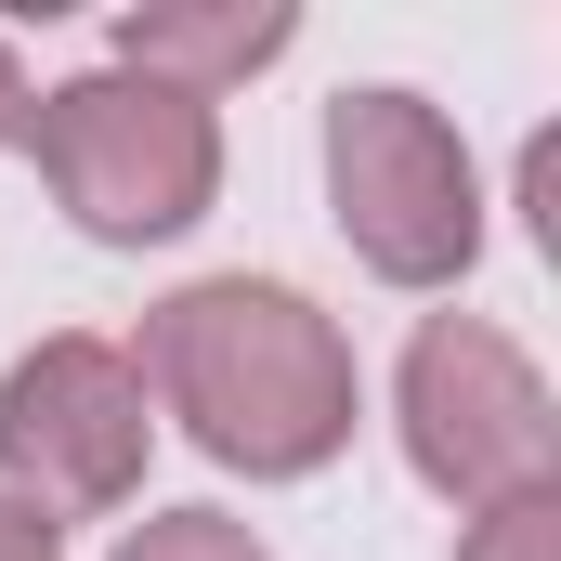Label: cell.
<instances>
[{"label":"cell","mask_w":561,"mask_h":561,"mask_svg":"<svg viewBox=\"0 0 561 561\" xmlns=\"http://www.w3.org/2000/svg\"><path fill=\"white\" fill-rule=\"evenodd\" d=\"M327 196H340V236L366 249V275L392 287H444L483 249L470 157L444 131V105H419V92H340L327 105Z\"/></svg>","instance_id":"3"},{"label":"cell","mask_w":561,"mask_h":561,"mask_svg":"<svg viewBox=\"0 0 561 561\" xmlns=\"http://www.w3.org/2000/svg\"><path fill=\"white\" fill-rule=\"evenodd\" d=\"M26 144H39L53 196H66L105 249L183 236V222L209 209V183H222V131H209V105L157 92V79H131V66L66 79V92L26 118Z\"/></svg>","instance_id":"2"},{"label":"cell","mask_w":561,"mask_h":561,"mask_svg":"<svg viewBox=\"0 0 561 561\" xmlns=\"http://www.w3.org/2000/svg\"><path fill=\"white\" fill-rule=\"evenodd\" d=\"M0 561H53V523H39L26 496H0Z\"/></svg>","instance_id":"9"},{"label":"cell","mask_w":561,"mask_h":561,"mask_svg":"<svg viewBox=\"0 0 561 561\" xmlns=\"http://www.w3.org/2000/svg\"><path fill=\"white\" fill-rule=\"evenodd\" d=\"M275 53H287L275 0H144V13H118V66L157 79V92H183V105L236 92V79L275 66Z\"/></svg>","instance_id":"6"},{"label":"cell","mask_w":561,"mask_h":561,"mask_svg":"<svg viewBox=\"0 0 561 561\" xmlns=\"http://www.w3.org/2000/svg\"><path fill=\"white\" fill-rule=\"evenodd\" d=\"M131 379H157V405L196 431L222 470H249V483L327 470L353 444V353L275 275H209L183 300H157Z\"/></svg>","instance_id":"1"},{"label":"cell","mask_w":561,"mask_h":561,"mask_svg":"<svg viewBox=\"0 0 561 561\" xmlns=\"http://www.w3.org/2000/svg\"><path fill=\"white\" fill-rule=\"evenodd\" d=\"M26 118H39V105H26V79H13V53H0V144H26Z\"/></svg>","instance_id":"10"},{"label":"cell","mask_w":561,"mask_h":561,"mask_svg":"<svg viewBox=\"0 0 561 561\" xmlns=\"http://www.w3.org/2000/svg\"><path fill=\"white\" fill-rule=\"evenodd\" d=\"M118 561H262V536L222 523V510H157V523L118 536Z\"/></svg>","instance_id":"7"},{"label":"cell","mask_w":561,"mask_h":561,"mask_svg":"<svg viewBox=\"0 0 561 561\" xmlns=\"http://www.w3.org/2000/svg\"><path fill=\"white\" fill-rule=\"evenodd\" d=\"M144 379L118 340H39L13 379H0V470L13 496L53 523V510H118L144 483Z\"/></svg>","instance_id":"5"},{"label":"cell","mask_w":561,"mask_h":561,"mask_svg":"<svg viewBox=\"0 0 561 561\" xmlns=\"http://www.w3.org/2000/svg\"><path fill=\"white\" fill-rule=\"evenodd\" d=\"M405 457L419 483H444L457 510H510L561 483V419L549 379L483 327V313H431L405 340Z\"/></svg>","instance_id":"4"},{"label":"cell","mask_w":561,"mask_h":561,"mask_svg":"<svg viewBox=\"0 0 561 561\" xmlns=\"http://www.w3.org/2000/svg\"><path fill=\"white\" fill-rule=\"evenodd\" d=\"M457 561H561V483H549V496H510V510H483Z\"/></svg>","instance_id":"8"}]
</instances>
